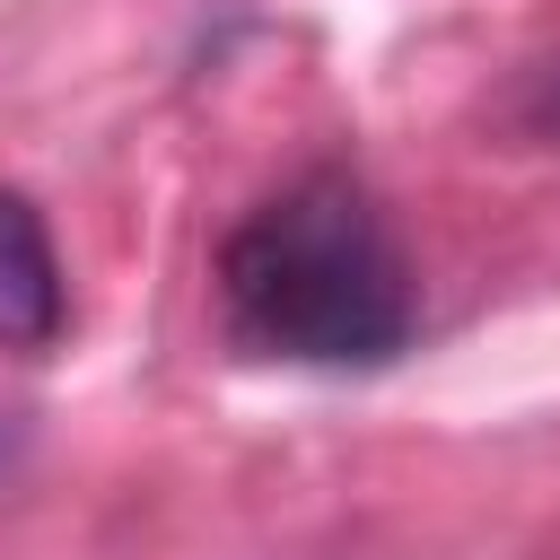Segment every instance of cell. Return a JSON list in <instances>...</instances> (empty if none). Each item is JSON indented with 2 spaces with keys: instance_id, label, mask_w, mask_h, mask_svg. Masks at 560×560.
I'll return each instance as SVG.
<instances>
[{
  "instance_id": "6da1fadb",
  "label": "cell",
  "mask_w": 560,
  "mask_h": 560,
  "mask_svg": "<svg viewBox=\"0 0 560 560\" xmlns=\"http://www.w3.org/2000/svg\"><path fill=\"white\" fill-rule=\"evenodd\" d=\"M228 332L289 368H376L411 341V271L350 175H298L219 245Z\"/></svg>"
},
{
  "instance_id": "7a4b0ae2",
  "label": "cell",
  "mask_w": 560,
  "mask_h": 560,
  "mask_svg": "<svg viewBox=\"0 0 560 560\" xmlns=\"http://www.w3.org/2000/svg\"><path fill=\"white\" fill-rule=\"evenodd\" d=\"M61 332V262L26 192H0V350H44Z\"/></svg>"
}]
</instances>
